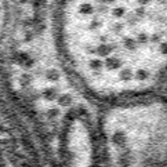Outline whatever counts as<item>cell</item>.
<instances>
[{
    "mask_svg": "<svg viewBox=\"0 0 167 167\" xmlns=\"http://www.w3.org/2000/svg\"><path fill=\"white\" fill-rule=\"evenodd\" d=\"M13 21L11 0H0V47L6 42Z\"/></svg>",
    "mask_w": 167,
    "mask_h": 167,
    "instance_id": "1",
    "label": "cell"
}]
</instances>
